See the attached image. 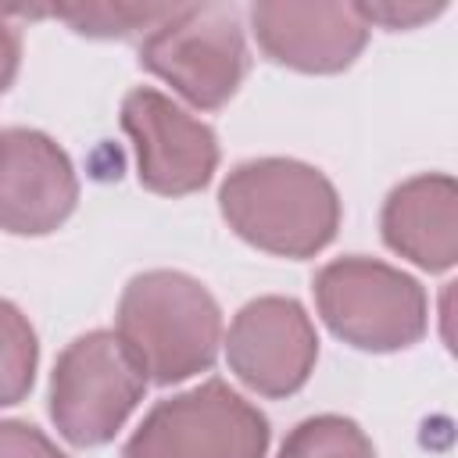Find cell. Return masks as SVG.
<instances>
[{
  "instance_id": "obj_9",
  "label": "cell",
  "mask_w": 458,
  "mask_h": 458,
  "mask_svg": "<svg viewBox=\"0 0 458 458\" xmlns=\"http://www.w3.org/2000/svg\"><path fill=\"white\" fill-rule=\"evenodd\" d=\"M79 186L64 150L32 129L0 132V225L11 233H50L75 208Z\"/></svg>"
},
{
  "instance_id": "obj_7",
  "label": "cell",
  "mask_w": 458,
  "mask_h": 458,
  "mask_svg": "<svg viewBox=\"0 0 458 458\" xmlns=\"http://www.w3.org/2000/svg\"><path fill=\"white\" fill-rule=\"evenodd\" d=\"M122 125L136 143L140 182L147 190L179 197L211 179L218 161L215 132L157 89H132L122 104Z\"/></svg>"
},
{
  "instance_id": "obj_8",
  "label": "cell",
  "mask_w": 458,
  "mask_h": 458,
  "mask_svg": "<svg viewBox=\"0 0 458 458\" xmlns=\"http://www.w3.org/2000/svg\"><path fill=\"white\" fill-rule=\"evenodd\" d=\"M225 351L233 372L247 386L268 397H283L308 379L318 340L297 301L261 297L233 318Z\"/></svg>"
},
{
  "instance_id": "obj_3",
  "label": "cell",
  "mask_w": 458,
  "mask_h": 458,
  "mask_svg": "<svg viewBox=\"0 0 458 458\" xmlns=\"http://www.w3.org/2000/svg\"><path fill=\"white\" fill-rule=\"evenodd\" d=\"M147 390V369L118 333H86L54 365L50 415L57 429L93 447L114 437Z\"/></svg>"
},
{
  "instance_id": "obj_10",
  "label": "cell",
  "mask_w": 458,
  "mask_h": 458,
  "mask_svg": "<svg viewBox=\"0 0 458 458\" xmlns=\"http://www.w3.org/2000/svg\"><path fill=\"white\" fill-rule=\"evenodd\" d=\"M268 57L301 72H336L365 47V21L340 4H258L250 11Z\"/></svg>"
},
{
  "instance_id": "obj_6",
  "label": "cell",
  "mask_w": 458,
  "mask_h": 458,
  "mask_svg": "<svg viewBox=\"0 0 458 458\" xmlns=\"http://www.w3.org/2000/svg\"><path fill=\"white\" fill-rule=\"evenodd\" d=\"M140 61L197 107L225 104L247 68L243 36L229 7H175L140 47Z\"/></svg>"
},
{
  "instance_id": "obj_1",
  "label": "cell",
  "mask_w": 458,
  "mask_h": 458,
  "mask_svg": "<svg viewBox=\"0 0 458 458\" xmlns=\"http://www.w3.org/2000/svg\"><path fill=\"white\" fill-rule=\"evenodd\" d=\"M222 215L254 247L308 258L333 240L340 200L322 172L301 161L265 157L240 165L225 179Z\"/></svg>"
},
{
  "instance_id": "obj_13",
  "label": "cell",
  "mask_w": 458,
  "mask_h": 458,
  "mask_svg": "<svg viewBox=\"0 0 458 458\" xmlns=\"http://www.w3.org/2000/svg\"><path fill=\"white\" fill-rule=\"evenodd\" d=\"M36 369V333L25 315L0 301V404H14L29 394Z\"/></svg>"
},
{
  "instance_id": "obj_12",
  "label": "cell",
  "mask_w": 458,
  "mask_h": 458,
  "mask_svg": "<svg viewBox=\"0 0 458 458\" xmlns=\"http://www.w3.org/2000/svg\"><path fill=\"white\" fill-rule=\"evenodd\" d=\"M279 458H372L369 437L340 415L304 419L286 440Z\"/></svg>"
},
{
  "instance_id": "obj_15",
  "label": "cell",
  "mask_w": 458,
  "mask_h": 458,
  "mask_svg": "<svg viewBox=\"0 0 458 458\" xmlns=\"http://www.w3.org/2000/svg\"><path fill=\"white\" fill-rule=\"evenodd\" d=\"M0 458H64L36 426L0 422Z\"/></svg>"
},
{
  "instance_id": "obj_14",
  "label": "cell",
  "mask_w": 458,
  "mask_h": 458,
  "mask_svg": "<svg viewBox=\"0 0 458 458\" xmlns=\"http://www.w3.org/2000/svg\"><path fill=\"white\" fill-rule=\"evenodd\" d=\"M11 14H54L72 21L79 32L89 36H125L136 29H157L175 14V7H125V4H100V7H43V11H25L14 7Z\"/></svg>"
},
{
  "instance_id": "obj_11",
  "label": "cell",
  "mask_w": 458,
  "mask_h": 458,
  "mask_svg": "<svg viewBox=\"0 0 458 458\" xmlns=\"http://www.w3.org/2000/svg\"><path fill=\"white\" fill-rule=\"evenodd\" d=\"M454 179L422 175L397 186L383 208L386 243L422 268H447L458 254Z\"/></svg>"
},
{
  "instance_id": "obj_17",
  "label": "cell",
  "mask_w": 458,
  "mask_h": 458,
  "mask_svg": "<svg viewBox=\"0 0 458 458\" xmlns=\"http://www.w3.org/2000/svg\"><path fill=\"white\" fill-rule=\"evenodd\" d=\"M18 54H21V43H18V29H11L0 14V93L11 86L14 79V68H18Z\"/></svg>"
},
{
  "instance_id": "obj_5",
  "label": "cell",
  "mask_w": 458,
  "mask_h": 458,
  "mask_svg": "<svg viewBox=\"0 0 458 458\" xmlns=\"http://www.w3.org/2000/svg\"><path fill=\"white\" fill-rule=\"evenodd\" d=\"M268 422L222 379L161 401L125 444V458H265Z\"/></svg>"
},
{
  "instance_id": "obj_16",
  "label": "cell",
  "mask_w": 458,
  "mask_h": 458,
  "mask_svg": "<svg viewBox=\"0 0 458 458\" xmlns=\"http://www.w3.org/2000/svg\"><path fill=\"white\" fill-rule=\"evenodd\" d=\"M440 11V4H433V7H369V4H358L354 7V14L361 18V21H383V25H415V21H422V18H433Z\"/></svg>"
},
{
  "instance_id": "obj_4",
  "label": "cell",
  "mask_w": 458,
  "mask_h": 458,
  "mask_svg": "<svg viewBox=\"0 0 458 458\" xmlns=\"http://www.w3.org/2000/svg\"><path fill=\"white\" fill-rule=\"evenodd\" d=\"M315 301L336 336L365 351H397L426 333L422 286L369 258H344L318 272Z\"/></svg>"
},
{
  "instance_id": "obj_2",
  "label": "cell",
  "mask_w": 458,
  "mask_h": 458,
  "mask_svg": "<svg viewBox=\"0 0 458 458\" xmlns=\"http://www.w3.org/2000/svg\"><path fill=\"white\" fill-rule=\"evenodd\" d=\"M118 336L154 383H179L215 361L222 318L211 293L182 272L136 276L118 304Z\"/></svg>"
}]
</instances>
